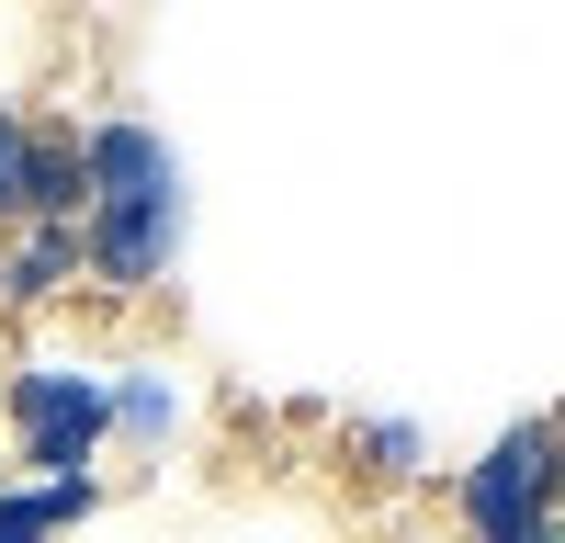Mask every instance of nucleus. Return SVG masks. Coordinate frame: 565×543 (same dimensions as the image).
I'll list each match as a JSON object with an SVG mask.
<instances>
[{
    "label": "nucleus",
    "instance_id": "1",
    "mask_svg": "<svg viewBox=\"0 0 565 543\" xmlns=\"http://www.w3.org/2000/svg\"><path fill=\"white\" fill-rule=\"evenodd\" d=\"M181 260V159L148 125L103 114L79 136V284L103 306H159Z\"/></svg>",
    "mask_w": 565,
    "mask_h": 543
},
{
    "label": "nucleus",
    "instance_id": "2",
    "mask_svg": "<svg viewBox=\"0 0 565 543\" xmlns=\"http://www.w3.org/2000/svg\"><path fill=\"white\" fill-rule=\"evenodd\" d=\"M565 532V407H532L521 430L487 441V465H463L452 498L407 487V510L385 521V543H543Z\"/></svg>",
    "mask_w": 565,
    "mask_h": 543
},
{
    "label": "nucleus",
    "instance_id": "3",
    "mask_svg": "<svg viewBox=\"0 0 565 543\" xmlns=\"http://www.w3.org/2000/svg\"><path fill=\"white\" fill-rule=\"evenodd\" d=\"M103 430H114V396L90 374H45V362L12 374V465H34V487H68L103 453Z\"/></svg>",
    "mask_w": 565,
    "mask_h": 543
},
{
    "label": "nucleus",
    "instance_id": "4",
    "mask_svg": "<svg viewBox=\"0 0 565 543\" xmlns=\"http://www.w3.org/2000/svg\"><path fill=\"white\" fill-rule=\"evenodd\" d=\"M543 543H565V532H543Z\"/></svg>",
    "mask_w": 565,
    "mask_h": 543
}]
</instances>
